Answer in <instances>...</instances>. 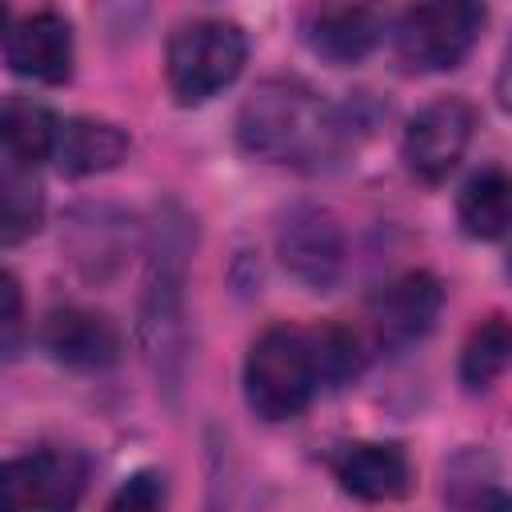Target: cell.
Returning a JSON list of instances; mask_svg holds the SVG:
<instances>
[{
	"label": "cell",
	"instance_id": "1",
	"mask_svg": "<svg viewBox=\"0 0 512 512\" xmlns=\"http://www.w3.org/2000/svg\"><path fill=\"white\" fill-rule=\"evenodd\" d=\"M236 140L256 160L320 172L344 156L348 120L304 80L272 76L244 96L236 112Z\"/></svg>",
	"mask_w": 512,
	"mask_h": 512
},
{
	"label": "cell",
	"instance_id": "2",
	"mask_svg": "<svg viewBox=\"0 0 512 512\" xmlns=\"http://www.w3.org/2000/svg\"><path fill=\"white\" fill-rule=\"evenodd\" d=\"M188 256H192V228L188 216L168 204L152 232L144 292H140V316L136 336L140 352L152 368V376L176 392L184 372V288H188Z\"/></svg>",
	"mask_w": 512,
	"mask_h": 512
},
{
	"label": "cell",
	"instance_id": "3",
	"mask_svg": "<svg viewBox=\"0 0 512 512\" xmlns=\"http://www.w3.org/2000/svg\"><path fill=\"white\" fill-rule=\"evenodd\" d=\"M320 368L312 352L308 328L296 324H268L244 356V400L248 408L268 420H292L308 408V400L320 388Z\"/></svg>",
	"mask_w": 512,
	"mask_h": 512
},
{
	"label": "cell",
	"instance_id": "4",
	"mask_svg": "<svg viewBox=\"0 0 512 512\" xmlns=\"http://www.w3.org/2000/svg\"><path fill=\"white\" fill-rule=\"evenodd\" d=\"M248 60V36L220 16H196L172 28L164 48V76L176 104H204L224 92Z\"/></svg>",
	"mask_w": 512,
	"mask_h": 512
},
{
	"label": "cell",
	"instance_id": "5",
	"mask_svg": "<svg viewBox=\"0 0 512 512\" xmlns=\"http://www.w3.org/2000/svg\"><path fill=\"white\" fill-rule=\"evenodd\" d=\"M488 12L468 0H444V4H412L400 12L392 28L396 60L408 72H448L460 68V60L472 52Z\"/></svg>",
	"mask_w": 512,
	"mask_h": 512
},
{
	"label": "cell",
	"instance_id": "6",
	"mask_svg": "<svg viewBox=\"0 0 512 512\" xmlns=\"http://www.w3.org/2000/svg\"><path fill=\"white\" fill-rule=\"evenodd\" d=\"M88 460L76 448H36L0 472V512H76Z\"/></svg>",
	"mask_w": 512,
	"mask_h": 512
},
{
	"label": "cell",
	"instance_id": "7",
	"mask_svg": "<svg viewBox=\"0 0 512 512\" xmlns=\"http://www.w3.org/2000/svg\"><path fill=\"white\" fill-rule=\"evenodd\" d=\"M276 256L308 292H328L344 272V228L320 204H292L276 224Z\"/></svg>",
	"mask_w": 512,
	"mask_h": 512
},
{
	"label": "cell",
	"instance_id": "8",
	"mask_svg": "<svg viewBox=\"0 0 512 512\" xmlns=\"http://www.w3.org/2000/svg\"><path fill=\"white\" fill-rule=\"evenodd\" d=\"M472 132H476V112H472L468 100L440 96V100L424 104L408 120L404 140H400L404 168L424 184H440L464 160V152L472 144Z\"/></svg>",
	"mask_w": 512,
	"mask_h": 512
},
{
	"label": "cell",
	"instance_id": "9",
	"mask_svg": "<svg viewBox=\"0 0 512 512\" xmlns=\"http://www.w3.org/2000/svg\"><path fill=\"white\" fill-rule=\"evenodd\" d=\"M444 308V288L432 272H404L368 304V328L380 352H408L420 344Z\"/></svg>",
	"mask_w": 512,
	"mask_h": 512
},
{
	"label": "cell",
	"instance_id": "10",
	"mask_svg": "<svg viewBox=\"0 0 512 512\" xmlns=\"http://www.w3.org/2000/svg\"><path fill=\"white\" fill-rule=\"evenodd\" d=\"M40 348L64 368L100 372V368H112L120 360L124 336H120L112 316H104L96 308L64 304L40 320Z\"/></svg>",
	"mask_w": 512,
	"mask_h": 512
},
{
	"label": "cell",
	"instance_id": "11",
	"mask_svg": "<svg viewBox=\"0 0 512 512\" xmlns=\"http://www.w3.org/2000/svg\"><path fill=\"white\" fill-rule=\"evenodd\" d=\"M332 476L340 488L364 504H392L404 500L416 484L412 460L392 440H352L332 452Z\"/></svg>",
	"mask_w": 512,
	"mask_h": 512
},
{
	"label": "cell",
	"instance_id": "12",
	"mask_svg": "<svg viewBox=\"0 0 512 512\" xmlns=\"http://www.w3.org/2000/svg\"><path fill=\"white\" fill-rule=\"evenodd\" d=\"M4 64L16 76L64 84L72 76V24L48 8L12 20L4 32Z\"/></svg>",
	"mask_w": 512,
	"mask_h": 512
},
{
	"label": "cell",
	"instance_id": "13",
	"mask_svg": "<svg viewBox=\"0 0 512 512\" xmlns=\"http://www.w3.org/2000/svg\"><path fill=\"white\" fill-rule=\"evenodd\" d=\"M384 20L364 4H320L304 12V40L328 64H356L380 44Z\"/></svg>",
	"mask_w": 512,
	"mask_h": 512
},
{
	"label": "cell",
	"instance_id": "14",
	"mask_svg": "<svg viewBox=\"0 0 512 512\" xmlns=\"http://www.w3.org/2000/svg\"><path fill=\"white\" fill-rule=\"evenodd\" d=\"M128 148L132 140L120 124L96 120V116H68L60 120L52 160L64 176H96V172L116 168L128 156Z\"/></svg>",
	"mask_w": 512,
	"mask_h": 512
},
{
	"label": "cell",
	"instance_id": "15",
	"mask_svg": "<svg viewBox=\"0 0 512 512\" xmlns=\"http://www.w3.org/2000/svg\"><path fill=\"white\" fill-rule=\"evenodd\" d=\"M456 220L472 240H500L512 232V176L500 164L476 168L456 196Z\"/></svg>",
	"mask_w": 512,
	"mask_h": 512
},
{
	"label": "cell",
	"instance_id": "16",
	"mask_svg": "<svg viewBox=\"0 0 512 512\" xmlns=\"http://www.w3.org/2000/svg\"><path fill=\"white\" fill-rule=\"evenodd\" d=\"M56 132H60V120L44 104H36L28 96H8L4 100V112H0L4 160L20 164V168H36L40 160H52Z\"/></svg>",
	"mask_w": 512,
	"mask_h": 512
},
{
	"label": "cell",
	"instance_id": "17",
	"mask_svg": "<svg viewBox=\"0 0 512 512\" xmlns=\"http://www.w3.org/2000/svg\"><path fill=\"white\" fill-rule=\"evenodd\" d=\"M508 368H512V320L488 316L468 332L460 348V384L468 392H484Z\"/></svg>",
	"mask_w": 512,
	"mask_h": 512
},
{
	"label": "cell",
	"instance_id": "18",
	"mask_svg": "<svg viewBox=\"0 0 512 512\" xmlns=\"http://www.w3.org/2000/svg\"><path fill=\"white\" fill-rule=\"evenodd\" d=\"M0 240L12 248L20 244L24 236H32L44 220V192H40V180H36V168H20L12 160H4V172H0Z\"/></svg>",
	"mask_w": 512,
	"mask_h": 512
},
{
	"label": "cell",
	"instance_id": "19",
	"mask_svg": "<svg viewBox=\"0 0 512 512\" xmlns=\"http://www.w3.org/2000/svg\"><path fill=\"white\" fill-rule=\"evenodd\" d=\"M308 336H312V352H316V368L324 384H340L360 372V344L348 328L320 324V328H308Z\"/></svg>",
	"mask_w": 512,
	"mask_h": 512
},
{
	"label": "cell",
	"instance_id": "20",
	"mask_svg": "<svg viewBox=\"0 0 512 512\" xmlns=\"http://www.w3.org/2000/svg\"><path fill=\"white\" fill-rule=\"evenodd\" d=\"M212 480H208V512H256L252 492H248V476L236 464V456L228 452V444H212Z\"/></svg>",
	"mask_w": 512,
	"mask_h": 512
},
{
	"label": "cell",
	"instance_id": "21",
	"mask_svg": "<svg viewBox=\"0 0 512 512\" xmlns=\"http://www.w3.org/2000/svg\"><path fill=\"white\" fill-rule=\"evenodd\" d=\"M104 512H164V476L156 468L132 472L104 504Z\"/></svg>",
	"mask_w": 512,
	"mask_h": 512
},
{
	"label": "cell",
	"instance_id": "22",
	"mask_svg": "<svg viewBox=\"0 0 512 512\" xmlns=\"http://www.w3.org/2000/svg\"><path fill=\"white\" fill-rule=\"evenodd\" d=\"M0 296H4V312H0V320H4V356H16L24 320H20V284H16L12 272H4V280H0Z\"/></svg>",
	"mask_w": 512,
	"mask_h": 512
},
{
	"label": "cell",
	"instance_id": "23",
	"mask_svg": "<svg viewBox=\"0 0 512 512\" xmlns=\"http://www.w3.org/2000/svg\"><path fill=\"white\" fill-rule=\"evenodd\" d=\"M464 512H512V492L508 488H496V484L492 488H480Z\"/></svg>",
	"mask_w": 512,
	"mask_h": 512
},
{
	"label": "cell",
	"instance_id": "24",
	"mask_svg": "<svg viewBox=\"0 0 512 512\" xmlns=\"http://www.w3.org/2000/svg\"><path fill=\"white\" fill-rule=\"evenodd\" d=\"M496 100L504 112H512V40L504 48V60H500V72H496Z\"/></svg>",
	"mask_w": 512,
	"mask_h": 512
},
{
	"label": "cell",
	"instance_id": "25",
	"mask_svg": "<svg viewBox=\"0 0 512 512\" xmlns=\"http://www.w3.org/2000/svg\"><path fill=\"white\" fill-rule=\"evenodd\" d=\"M504 272H508V280H512V252H508V260H504Z\"/></svg>",
	"mask_w": 512,
	"mask_h": 512
}]
</instances>
